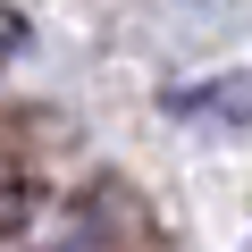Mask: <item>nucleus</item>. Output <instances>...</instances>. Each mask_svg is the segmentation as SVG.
<instances>
[{
  "mask_svg": "<svg viewBox=\"0 0 252 252\" xmlns=\"http://www.w3.org/2000/svg\"><path fill=\"white\" fill-rule=\"evenodd\" d=\"M177 118H210V126H252V76H210L193 93H168Z\"/></svg>",
  "mask_w": 252,
  "mask_h": 252,
  "instance_id": "1",
  "label": "nucleus"
}]
</instances>
